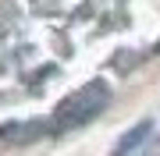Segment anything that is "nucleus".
Instances as JSON below:
<instances>
[{
	"label": "nucleus",
	"mask_w": 160,
	"mask_h": 156,
	"mask_svg": "<svg viewBox=\"0 0 160 156\" xmlns=\"http://www.w3.org/2000/svg\"><path fill=\"white\" fill-rule=\"evenodd\" d=\"M110 103V85L107 82H86V85L78 89V92H71L64 103L57 106V114H53V128L57 131H71V128H82L89 124L92 117H100L103 110Z\"/></svg>",
	"instance_id": "obj_1"
},
{
	"label": "nucleus",
	"mask_w": 160,
	"mask_h": 156,
	"mask_svg": "<svg viewBox=\"0 0 160 156\" xmlns=\"http://www.w3.org/2000/svg\"><path fill=\"white\" fill-rule=\"evenodd\" d=\"M149 128H153V124H149V121H142V124L135 128V131H128L125 139H118V145H114V149H118V153H132V149H139V145L146 142V135H149Z\"/></svg>",
	"instance_id": "obj_2"
}]
</instances>
